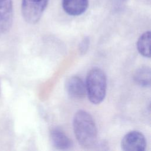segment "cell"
<instances>
[{"label": "cell", "instance_id": "obj_1", "mask_svg": "<svg viewBox=\"0 0 151 151\" xmlns=\"http://www.w3.org/2000/svg\"><path fill=\"white\" fill-rule=\"evenodd\" d=\"M74 134L79 145L86 149L94 147L97 140V129L92 116L84 110L76 113L73 121Z\"/></svg>", "mask_w": 151, "mask_h": 151}, {"label": "cell", "instance_id": "obj_2", "mask_svg": "<svg viewBox=\"0 0 151 151\" xmlns=\"http://www.w3.org/2000/svg\"><path fill=\"white\" fill-rule=\"evenodd\" d=\"M86 88L88 98L92 103L98 104L103 101L106 94L107 79L101 69L94 67L88 71Z\"/></svg>", "mask_w": 151, "mask_h": 151}, {"label": "cell", "instance_id": "obj_3", "mask_svg": "<svg viewBox=\"0 0 151 151\" xmlns=\"http://www.w3.org/2000/svg\"><path fill=\"white\" fill-rule=\"evenodd\" d=\"M48 2L49 0H21V13L24 20L31 24L37 23Z\"/></svg>", "mask_w": 151, "mask_h": 151}, {"label": "cell", "instance_id": "obj_4", "mask_svg": "<svg viewBox=\"0 0 151 151\" xmlns=\"http://www.w3.org/2000/svg\"><path fill=\"white\" fill-rule=\"evenodd\" d=\"M146 146L144 135L139 131L133 130L124 136L121 142V147L124 151H143Z\"/></svg>", "mask_w": 151, "mask_h": 151}, {"label": "cell", "instance_id": "obj_5", "mask_svg": "<svg viewBox=\"0 0 151 151\" xmlns=\"http://www.w3.org/2000/svg\"><path fill=\"white\" fill-rule=\"evenodd\" d=\"M13 20L12 0H0V34L7 32Z\"/></svg>", "mask_w": 151, "mask_h": 151}, {"label": "cell", "instance_id": "obj_6", "mask_svg": "<svg viewBox=\"0 0 151 151\" xmlns=\"http://www.w3.org/2000/svg\"><path fill=\"white\" fill-rule=\"evenodd\" d=\"M68 95L73 99H82L86 94V84L78 76L70 77L65 84Z\"/></svg>", "mask_w": 151, "mask_h": 151}, {"label": "cell", "instance_id": "obj_7", "mask_svg": "<svg viewBox=\"0 0 151 151\" xmlns=\"http://www.w3.org/2000/svg\"><path fill=\"white\" fill-rule=\"evenodd\" d=\"M62 7L70 16H78L84 13L89 5L88 0H62Z\"/></svg>", "mask_w": 151, "mask_h": 151}, {"label": "cell", "instance_id": "obj_8", "mask_svg": "<svg viewBox=\"0 0 151 151\" xmlns=\"http://www.w3.org/2000/svg\"><path fill=\"white\" fill-rule=\"evenodd\" d=\"M50 139L52 145L60 150H68L72 146L70 139L59 129H53L50 132Z\"/></svg>", "mask_w": 151, "mask_h": 151}, {"label": "cell", "instance_id": "obj_9", "mask_svg": "<svg viewBox=\"0 0 151 151\" xmlns=\"http://www.w3.org/2000/svg\"><path fill=\"white\" fill-rule=\"evenodd\" d=\"M151 32L148 31L142 34L137 41V48L139 52L145 57H150Z\"/></svg>", "mask_w": 151, "mask_h": 151}, {"label": "cell", "instance_id": "obj_10", "mask_svg": "<svg viewBox=\"0 0 151 151\" xmlns=\"http://www.w3.org/2000/svg\"><path fill=\"white\" fill-rule=\"evenodd\" d=\"M150 69L147 67H142L137 69L134 74V80L139 86L144 87L150 86Z\"/></svg>", "mask_w": 151, "mask_h": 151}, {"label": "cell", "instance_id": "obj_11", "mask_svg": "<svg viewBox=\"0 0 151 151\" xmlns=\"http://www.w3.org/2000/svg\"><path fill=\"white\" fill-rule=\"evenodd\" d=\"M89 39L87 37L84 38L81 42L80 44V46H79V50L80 51L81 54H84L88 48V45H89Z\"/></svg>", "mask_w": 151, "mask_h": 151}, {"label": "cell", "instance_id": "obj_12", "mask_svg": "<svg viewBox=\"0 0 151 151\" xmlns=\"http://www.w3.org/2000/svg\"><path fill=\"white\" fill-rule=\"evenodd\" d=\"M127 0H111L113 8L115 9H121L126 5Z\"/></svg>", "mask_w": 151, "mask_h": 151}]
</instances>
